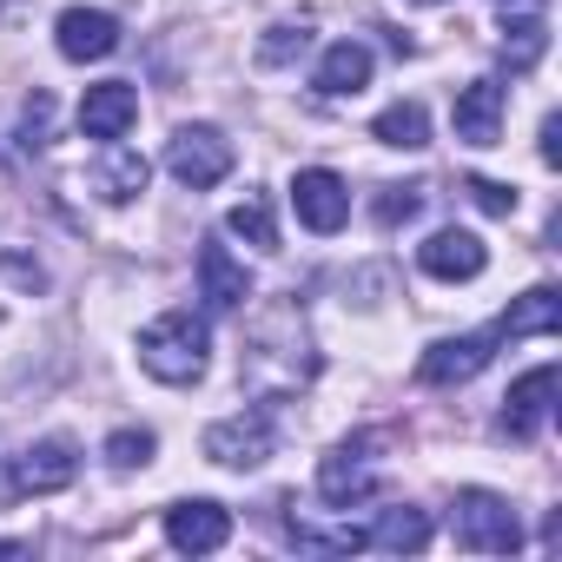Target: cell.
Returning <instances> with one entry per match:
<instances>
[{
  "label": "cell",
  "mask_w": 562,
  "mask_h": 562,
  "mask_svg": "<svg viewBox=\"0 0 562 562\" xmlns=\"http://www.w3.org/2000/svg\"><path fill=\"white\" fill-rule=\"evenodd\" d=\"M205 351H212V338H205V318H192V312H159L139 331V371L159 384H199Z\"/></svg>",
  "instance_id": "1"
},
{
  "label": "cell",
  "mask_w": 562,
  "mask_h": 562,
  "mask_svg": "<svg viewBox=\"0 0 562 562\" xmlns=\"http://www.w3.org/2000/svg\"><path fill=\"white\" fill-rule=\"evenodd\" d=\"M245 378H251L258 391H271V397L299 391V384L312 378V338H305V318H292V325H285V345H278V318L265 312V318L251 325V345H245Z\"/></svg>",
  "instance_id": "2"
},
{
  "label": "cell",
  "mask_w": 562,
  "mask_h": 562,
  "mask_svg": "<svg viewBox=\"0 0 562 562\" xmlns=\"http://www.w3.org/2000/svg\"><path fill=\"white\" fill-rule=\"evenodd\" d=\"M450 536H457V549H476V555H509V549H522V522H516V509H509L496 490H457V503H450Z\"/></svg>",
  "instance_id": "3"
},
{
  "label": "cell",
  "mask_w": 562,
  "mask_h": 562,
  "mask_svg": "<svg viewBox=\"0 0 562 562\" xmlns=\"http://www.w3.org/2000/svg\"><path fill=\"white\" fill-rule=\"evenodd\" d=\"M74 476H80L74 443H67V437H41V443H27L8 470H0V503H14V496H54V490H67Z\"/></svg>",
  "instance_id": "4"
},
{
  "label": "cell",
  "mask_w": 562,
  "mask_h": 562,
  "mask_svg": "<svg viewBox=\"0 0 562 562\" xmlns=\"http://www.w3.org/2000/svg\"><path fill=\"white\" fill-rule=\"evenodd\" d=\"M232 166H238V153H232V139H225L218 126H179V133L166 139V172H172L179 186H192V192L218 186Z\"/></svg>",
  "instance_id": "5"
},
{
  "label": "cell",
  "mask_w": 562,
  "mask_h": 562,
  "mask_svg": "<svg viewBox=\"0 0 562 562\" xmlns=\"http://www.w3.org/2000/svg\"><path fill=\"white\" fill-rule=\"evenodd\" d=\"M555 364H536V371H522L516 384H509V397H503V417H496V430L509 437V443H536L542 437V424H549V411H555Z\"/></svg>",
  "instance_id": "6"
},
{
  "label": "cell",
  "mask_w": 562,
  "mask_h": 562,
  "mask_svg": "<svg viewBox=\"0 0 562 562\" xmlns=\"http://www.w3.org/2000/svg\"><path fill=\"white\" fill-rule=\"evenodd\" d=\"M384 437H351V443H338L325 463H318V496L325 503H338V509H351V503H364L371 496V483H378V450Z\"/></svg>",
  "instance_id": "7"
},
{
  "label": "cell",
  "mask_w": 562,
  "mask_h": 562,
  "mask_svg": "<svg viewBox=\"0 0 562 562\" xmlns=\"http://www.w3.org/2000/svg\"><path fill=\"white\" fill-rule=\"evenodd\" d=\"M205 457L218 470H258L271 457V417L265 411H238V417H218L205 430Z\"/></svg>",
  "instance_id": "8"
},
{
  "label": "cell",
  "mask_w": 562,
  "mask_h": 562,
  "mask_svg": "<svg viewBox=\"0 0 562 562\" xmlns=\"http://www.w3.org/2000/svg\"><path fill=\"white\" fill-rule=\"evenodd\" d=\"M496 345H503V331H496V325H490V331L443 338V345H430V351L417 358V378H424V384H470V378L496 358Z\"/></svg>",
  "instance_id": "9"
},
{
  "label": "cell",
  "mask_w": 562,
  "mask_h": 562,
  "mask_svg": "<svg viewBox=\"0 0 562 562\" xmlns=\"http://www.w3.org/2000/svg\"><path fill=\"white\" fill-rule=\"evenodd\" d=\"M225 536H232V509L212 496H186L166 509V542L179 555H212V549H225Z\"/></svg>",
  "instance_id": "10"
},
{
  "label": "cell",
  "mask_w": 562,
  "mask_h": 562,
  "mask_svg": "<svg viewBox=\"0 0 562 562\" xmlns=\"http://www.w3.org/2000/svg\"><path fill=\"white\" fill-rule=\"evenodd\" d=\"M417 265H424L430 278H450V285H463V278H483L490 245H483L476 232H463V225H443V232H430V238L417 245Z\"/></svg>",
  "instance_id": "11"
},
{
  "label": "cell",
  "mask_w": 562,
  "mask_h": 562,
  "mask_svg": "<svg viewBox=\"0 0 562 562\" xmlns=\"http://www.w3.org/2000/svg\"><path fill=\"white\" fill-rule=\"evenodd\" d=\"M292 205H299V218H305L312 232H338V225L351 218V186H345L331 166H305V172L292 179Z\"/></svg>",
  "instance_id": "12"
},
{
  "label": "cell",
  "mask_w": 562,
  "mask_h": 562,
  "mask_svg": "<svg viewBox=\"0 0 562 562\" xmlns=\"http://www.w3.org/2000/svg\"><path fill=\"white\" fill-rule=\"evenodd\" d=\"M133 120H139V93H133V80H100V87H87V100H80V133L87 139H126L133 133Z\"/></svg>",
  "instance_id": "13"
},
{
  "label": "cell",
  "mask_w": 562,
  "mask_h": 562,
  "mask_svg": "<svg viewBox=\"0 0 562 562\" xmlns=\"http://www.w3.org/2000/svg\"><path fill=\"white\" fill-rule=\"evenodd\" d=\"M54 41H60V54L67 60H106L113 47H120V21L113 14H100V8H67L60 21H54Z\"/></svg>",
  "instance_id": "14"
},
{
  "label": "cell",
  "mask_w": 562,
  "mask_h": 562,
  "mask_svg": "<svg viewBox=\"0 0 562 562\" xmlns=\"http://www.w3.org/2000/svg\"><path fill=\"white\" fill-rule=\"evenodd\" d=\"M450 126L463 146H496L503 139V87L496 80H470L450 106Z\"/></svg>",
  "instance_id": "15"
},
{
  "label": "cell",
  "mask_w": 562,
  "mask_h": 562,
  "mask_svg": "<svg viewBox=\"0 0 562 562\" xmlns=\"http://www.w3.org/2000/svg\"><path fill=\"white\" fill-rule=\"evenodd\" d=\"M199 299L212 305V312H238L245 299H251V278H245V265L212 238V245H199Z\"/></svg>",
  "instance_id": "16"
},
{
  "label": "cell",
  "mask_w": 562,
  "mask_h": 562,
  "mask_svg": "<svg viewBox=\"0 0 562 562\" xmlns=\"http://www.w3.org/2000/svg\"><path fill=\"white\" fill-rule=\"evenodd\" d=\"M312 87H318L325 100L364 93V87H371V47H364V41H331L325 60H318V74H312Z\"/></svg>",
  "instance_id": "17"
},
{
  "label": "cell",
  "mask_w": 562,
  "mask_h": 562,
  "mask_svg": "<svg viewBox=\"0 0 562 562\" xmlns=\"http://www.w3.org/2000/svg\"><path fill=\"white\" fill-rule=\"evenodd\" d=\"M146 179H153V166H146L133 146H120V139H106V153L93 159V192H100L106 205L139 199V192H146Z\"/></svg>",
  "instance_id": "18"
},
{
  "label": "cell",
  "mask_w": 562,
  "mask_h": 562,
  "mask_svg": "<svg viewBox=\"0 0 562 562\" xmlns=\"http://www.w3.org/2000/svg\"><path fill=\"white\" fill-rule=\"evenodd\" d=\"M555 325H562V299H555V285L522 292V299L496 318V331H503V338H549Z\"/></svg>",
  "instance_id": "19"
},
{
  "label": "cell",
  "mask_w": 562,
  "mask_h": 562,
  "mask_svg": "<svg viewBox=\"0 0 562 562\" xmlns=\"http://www.w3.org/2000/svg\"><path fill=\"white\" fill-rule=\"evenodd\" d=\"M364 536H371V549L417 555V549L430 542V516H424V509H411V503H391V509H378V522H371Z\"/></svg>",
  "instance_id": "20"
},
{
  "label": "cell",
  "mask_w": 562,
  "mask_h": 562,
  "mask_svg": "<svg viewBox=\"0 0 562 562\" xmlns=\"http://www.w3.org/2000/svg\"><path fill=\"white\" fill-rule=\"evenodd\" d=\"M371 139L378 146H397V153H417V146H430V113L417 100H397V106H384L371 120Z\"/></svg>",
  "instance_id": "21"
},
{
  "label": "cell",
  "mask_w": 562,
  "mask_h": 562,
  "mask_svg": "<svg viewBox=\"0 0 562 562\" xmlns=\"http://www.w3.org/2000/svg\"><path fill=\"white\" fill-rule=\"evenodd\" d=\"M549 47V14H509L503 21V67L509 74H529Z\"/></svg>",
  "instance_id": "22"
},
{
  "label": "cell",
  "mask_w": 562,
  "mask_h": 562,
  "mask_svg": "<svg viewBox=\"0 0 562 562\" xmlns=\"http://www.w3.org/2000/svg\"><path fill=\"white\" fill-rule=\"evenodd\" d=\"M225 232L232 238H245V245H258V251H278V218H271V199H238L232 212H225Z\"/></svg>",
  "instance_id": "23"
},
{
  "label": "cell",
  "mask_w": 562,
  "mask_h": 562,
  "mask_svg": "<svg viewBox=\"0 0 562 562\" xmlns=\"http://www.w3.org/2000/svg\"><path fill=\"white\" fill-rule=\"evenodd\" d=\"M312 47V27L305 21H278L265 41H258V67H285V60H299Z\"/></svg>",
  "instance_id": "24"
},
{
  "label": "cell",
  "mask_w": 562,
  "mask_h": 562,
  "mask_svg": "<svg viewBox=\"0 0 562 562\" xmlns=\"http://www.w3.org/2000/svg\"><path fill=\"white\" fill-rule=\"evenodd\" d=\"M153 450H159V437H153V430H133V424L106 437V463H113V470H146Z\"/></svg>",
  "instance_id": "25"
},
{
  "label": "cell",
  "mask_w": 562,
  "mask_h": 562,
  "mask_svg": "<svg viewBox=\"0 0 562 562\" xmlns=\"http://www.w3.org/2000/svg\"><path fill=\"white\" fill-rule=\"evenodd\" d=\"M463 192H470L476 212H490V218H509V212H516V192L496 186V179H463Z\"/></svg>",
  "instance_id": "26"
},
{
  "label": "cell",
  "mask_w": 562,
  "mask_h": 562,
  "mask_svg": "<svg viewBox=\"0 0 562 562\" xmlns=\"http://www.w3.org/2000/svg\"><path fill=\"white\" fill-rule=\"evenodd\" d=\"M417 205H424V186H384V199H378V225H404Z\"/></svg>",
  "instance_id": "27"
},
{
  "label": "cell",
  "mask_w": 562,
  "mask_h": 562,
  "mask_svg": "<svg viewBox=\"0 0 562 562\" xmlns=\"http://www.w3.org/2000/svg\"><path fill=\"white\" fill-rule=\"evenodd\" d=\"M47 120H54V100H47V93H34V100H27V113H21L27 146H47Z\"/></svg>",
  "instance_id": "28"
},
{
  "label": "cell",
  "mask_w": 562,
  "mask_h": 562,
  "mask_svg": "<svg viewBox=\"0 0 562 562\" xmlns=\"http://www.w3.org/2000/svg\"><path fill=\"white\" fill-rule=\"evenodd\" d=\"M542 166H562V120H542Z\"/></svg>",
  "instance_id": "29"
},
{
  "label": "cell",
  "mask_w": 562,
  "mask_h": 562,
  "mask_svg": "<svg viewBox=\"0 0 562 562\" xmlns=\"http://www.w3.org/2000/svg\"><path fill=\"white\" fill-rule=\"evenodd\" d=\"M496 14L509 21V14H549V0H496Z\"/></svg>",
  "instance_id": "30"
},
{
  "label": "cell",
  "mask_w": 562,
  "mask_h": 562,
  "mask_svg": "<svg viewBox=\"0 0 562 562\" xmlns=\"http://www.w3.org/2000/svg\"><path fill=\"white\" fill-rule=\"evenodd\" d=\"M411 8H443V0H411Z\"/></svg>",
  "instance_id": "31"
}]
</instances>
